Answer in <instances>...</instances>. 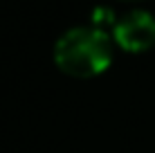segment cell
<instances>
[{
	"label": "cell",
	"mask_w": 155,
	"mask_h": 153,
	"mask_svg": "<svg viewBox=\"0 0 155 153\" xmlns=\"http://www.w3.org/2000/svg\"><path fill=\"white\" fill-rule=\"evenodd\" d=\"M121 2H133V5H140V2H146V0H121Z\"/></svg>",
	"instance_id": "3"
},
{
	"label": "cell",
	"mask_w": 155,
	"mask_h": 153,
	"mask_svg": "<svg viewBox=\"0 0 155 153\" xmlns=\"http://www.w3.org/2000/svg\"><path fill=\"white\" fill-rule=\"evenodd\" d=\"M115 56V41L108 29L94 25H77L54 41L52 61L72 79H92L104 75Z\"/></svg>",
	"instance_id": "1"
},
{
	"label": "cell",
	"mask_w": 155,
	"mask_h": 153,
	"mask_svg": "<svg viewBox=\"0 0 155 153\" xmlns=\"http://www.w3.org/2000/svg\"><path fill=\"white\" fill-rule=\"evenodd\" d=\"M115 47L126 54H144L155 47V16L146 9H128L110 27Z\"/></svg>",
	"instance_id": "2"
}]
</instances>
